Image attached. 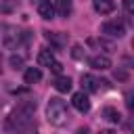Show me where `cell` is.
Listing matches in <instances>:
<instances>
[{
	"mask_svg": "<svg viewBox=\"0 0 134 134\" xmlns=\"http://www.w3.org/2000/svg\"><path fill=\"white\" fill-rule=\"evenodd\" d=\"M113 77H115V80H119V82H126V80H128V71H126V69H121V67H117V69L113 71Z\"/></svg>",
	"mask_w": 134,
	"mask_h": 134,
	"instance_id": "obj_18",
	"label": "cell"
},
{
	"mask_svg": "<svg viewBox=\"0 0 134 134\" xmlns=\"http://www.w3.org/2000/svg\"><path fill=\"white\" fill-rule=\"evenodd\" d=\"M92 6L98 15H109L115 10V2L113 0H92Z\"/></svg>",
	"mask_w": 134,
	"mask_h": 134,
	"instance_id": "obj_9",
	"label": "cell"
},
{
	"mask_svg": "<svg viewBox=\"0 0 134 134\" xmlns=\"http://www.w3.org/2000/svg\"><path fill=\"white\" fill-rule=\"evenodd\" d=\"M71 57H73V59H84V50H82V46L75 44V46L71 48Z\"/></svg>",
	"mask_w": 134,
	"mask_h": 134,
	"instance_id": "obj_19",
	"label": "cell"
},
{
	"mask_svg": "<svg viewBox=\"0 0 134 134\" xmlns=\"http://www.w3.org/2000/svg\"><path fill=\"white\" fill-rule=\"evenodd\" d=\"M13 10H17V0H0V13L8 15Z\"/></svg>",
	"mask_w": 134,
	"mask_h": 134,
	"instance_id": "obj_16",
	"label": "cell"
},
{
	"mask_svg": "<svg viewBox=\"0 0 134 134\" xmlns=\"http://www.w3.org/2000/svg\"><path fill=\"white\" fill-rule=\"evenodd\" d=\"M52 63H54V54H52V50L42 48V50L38 52V65H40V67H50Z\"/></svg>",
	"mask_w": 134,
	"mask_h": 134,
	"instance_id": "obj_11",
	"label": "cell"
},
{
	"mask_svg": "<svg viewBox=\"0 0 134 134\" xmlns=\"http://www.w3.org/2000/svg\"><path fill=\"white\" fill-rule=\"evenodd\" d=\"M75 134H90V130H88V128H77Z\"/></svg>",
	"mask_w": 134,
	"mask_h": 134,
	"instance_id": "obj_23",
	"label": "cell"
},
{
	"mask_svg": "<svg viewBox=\"0 0 134 134\" xmlns=\"http://www.w3.org/2000/svg\"><path fill=\"white\" fill-rule=\"evenodd\" d=\"M90 67L96 71H105L111 67V59L107 54H94V57H90Z\"/></svg>",
	"mask_w": 134,
	"mask_h": 134,
	"instance_id": "obj_7",
	"label": "cell"
},
{
	"mask_svg": "<svg viewBox=\"0 0 134 134\" xmlns=\"http://www.w3.org/2000/svg\"><path fill=\"white\" fill-rule=\"evenodd\" d=\"M34 111H36V100H23L10 115H8V128L10 130H19L23 132L25 128H29L34 124Z\"/></svg>",
	"mask_w": 134,
	"mask_h": 134,
	"instance_id": "obj_1",
	"label": "cell"
},
{
	"mask_svg": "<svg viewBox=\"0 0 134 134\" xmlns=\"http://www.w3.org/2000/svg\"><path fill=\"white\" fill-rule=\"evenodd\" d=\"M38 15H40L42 19H46V21H48V19H54V15H57V13H54V4H52L50 0H42V2L38 4Z\"/></svg>",
	"mask_w": 134,
	"mask_h": 134,
	"instance_id": "obj_8",
	"label": "cell"
},
{
	"mask_svg": "<svg viewBox=\"0 0 134 134\" xmlns=\"http://www.w3.org/2000/svg\"><path fill=\"white\" fill-rule=\"evenodd\" d=\"M71 10H73L71 0H57V2H54V13H57V15H61V17H69Z\"/></svg>",
	"mask_w": 134,
	"mask_h": 134,
	"instance_id": "obj_12",
	"label": "cell"
},
{
	"mask_svg": "<svg viewBox=\"0 0 134 134\" xmlns=\"http://www.w3.org/2000/svg\"><path fill=\"white\" fill-rule=\"evenodd\" d=\"M23 134H38V128H36L34 124H31L29 128H25V130H23Z\"/></svg>",
	"mask_w": 134,
	"mask_h": 134,
	"instance_id": "obj_22",
	"label": "cell"
},
{
	"mask_svg": "<svg viewBox=\"0 0 134 134\" xmlns=\"http://www.w3.org/2000/svg\"><path fill=\"white\" fill-rule=\"evenodd\" d=\"M100 34L107 36V38H124V34H126V25H124L121 21L113 19V21H107V23L100 25Z\"/></svg>",
	"mask_w": 134,
	"mask_h": 134,
	"instance_id": "obj_3",
	"label": "cell"
},
{
	"mask_svg": "<svg viewBox=\"0 0 134 134\" xmlns=\"http://www.w3.org/2000/svg\"><path fill=\"white\" fill-rule=\"evenodd\" d=\"M44 36H46V40H48L54 48L67 46V34H63V31H44Z\"/></svg>",
	"mask_w": 134,
	"mask_h": 134,
	"instance_id": "obj_6",
	"label": "cell"
},
{
	"mask_svg": "<svg viewBox=\"0 0 134 134\" xmlns=\"http://www.w3.org/2000/svg\"><path fill=\"white\" fill-rule=\"evenodd\" d=\"M46 117H48V121H50L52 126H57V128L65 126V124L69 121L67 103H65L63 98H59V96L50 98V100H48V107H46Z\"/></svg>",
	"mask_w": 134,
	"mask_h": 134,
	"instance_id": "obj_2",
	"label": "cell"
},
{
	"mask_svg": "<svg viewBox=\"0 0 134 134\" xmlns=\"http://www.w3.org/2000/svg\"><path fill=\"white\" fill-rule=\"evenodd\" d=\"M80 82H82V90L84 92H96L98 90V80L94 75H90V73H84Z\"/></svg>",
	"mask_w": 134,
	"mask_h": 134,
	"instance_id": "obj_10",
	"label": "cell"
},
{
	"mask_svg": "<svg viewBox=\"0 0 134 134\" xmlns=\"http://www.w3.org/2000/svg\"><path fill=\"white\" fill-rule=\"evenodd\" d=\"M71 86H73V82H71L69 75H59V77L54 80V88H57L59 92H69Z\"/></svg>",
	"mask_w": 134,
	"mask_h": 134,
	"instance_id": "obj_14",
	"label": "cell"
},
{
	"mask_svg": "<svg viewBox=\"0 0 134 134\" xmlns=\"http://www.w3.org/2000/svg\"><path fill=\"white\" fill-rule=\"evenodd\" d=\"M71 105H73V109H77L80 113H88V111H90V98H88V94H86L84 90L73 92V96H71Z\"/></svg>",
	"mask_w": 134,
	"mask_h": 134,
	"instance_id": "obj_5",
	"label": "cell"
},
{
	"mask_svg": "<svg viewBox=\"0 0 134 134\" xmlns=\"http://www.w3.org/2000/svg\"><path fill=\"white\" fill-rule=\"evenodd\" d=\"M98 134H117V132H115V130H100Z\"/></svg>",
	"mask_w": 134,
	"mask_h": 134,
	"instance_id": "obj_24",
	"label": "cell"
},
{
	"mask_svg": "<svg viewBox=\"0 0 134 134\" xmlns=\"http://www.w3.org/2000/svg\"><path fill=\"white\" fill-rule=\"evenodd\" d=\"M0 63H2V54H0Z\"/></svg>",
	"mask_w": 134,
	"mask_h": 134,
	"instance_id": "obj_25",
	"label": "cell"
},
{
	"mask_svg": "<svg viewBox=\"0 0 134 134\" xmlns=\"http://www.w3.org/2000/svg\"><path fill=\"white\" fill-rule=\"evenodd\" d=\"M103 117H105L107 121H111V124H119V121H121L119 111L113 109V107H105V109H103Z\"/></svg>",
	"mask_w": 134,
	"mask_h": 134,
	"instance_id": "obj_15",
	"label": "cell"
},
{
	"mask_svg": "<svg viewBox=\"0 0 134 134\" xmlns=\"http://www.w3.org/2000/svg\"><path fill=\"white\" fill-rule=\"evenodd\" d=\"M27 40H29V31H19L15 27H8V34H4V44L10 48H17Z\"/></svg>",
	"mask_w": 134,
	"mask_h": 134,
	"instance_id": "obj_4",
	"label": "cell"
},
{
	"mask_svg": "<svg viewBox=\"0 0 134 134\" xmlns=\"http://www.w3.org/2000/svg\"><path fill=\"white\" fill-rule=\"evenodd\" d=\"M23 80H25V84H36V82L42 80V71H40L38 67H29V69H25Z\"/></svg>",
	"mask_w": 134,
	"mask_h": 134,
	"instance_id": "obj_13",
	"label": "cell"
},
{
	"mask_svg": "<svg viewBox=\"0 0 134 134\" xmlns=\"http://www.w3.org/2000/svg\"><path fill=\"white\" fill-rule=\"evenodd\" d=\"M8 63H10V67H13V69H19V67H23V57L13 54V57L8 59Z\"/></svg>",
	"mask_w": 134,
	"mask_h": 134,
	"instance_id": "obj_17",
	"label": "cell"
},
{
	"mask_svg": "<svg viewBox=\"0 0 134 134\" xmlns=\"http://www.w3.org/2000/svg\"><path fill=\"white\" fill-rule=\"evenodd\" d=\"M124 10L126 15H134V0H124Z\"/></svg>",
	"mask_w": 134,
	"mask_h": 134,
	"instance_id": "obj_20",
	"label": "cell"
},
{
	"mask_svg": "<svg viewBox=\"0 0 134 134\" xmlns=\"http://www.w3.org/2000/svg\"><path fill=\"white\" fill-rule=\"evenodd\" d=\"M50 69H52V71H54V73H61V71H63V65H61V63H59V61H54V63H52V65H50Z\"/></svg>",
	"mask_w": 134,
	"mask_h": 134,
	"instance_id": "obj_21",
	"label": "cell"
}]
</instances>
